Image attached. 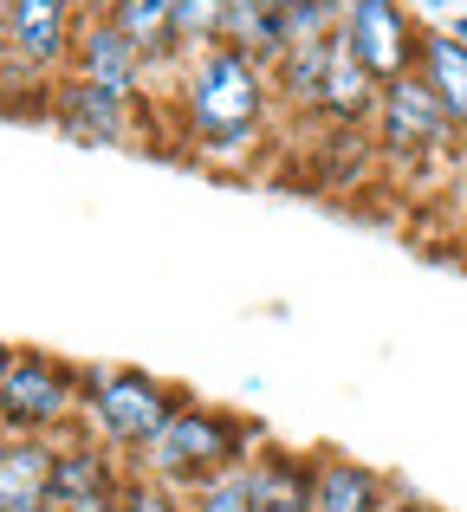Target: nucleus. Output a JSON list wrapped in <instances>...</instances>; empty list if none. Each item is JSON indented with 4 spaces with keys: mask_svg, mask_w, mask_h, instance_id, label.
<instances>
[{
    "mask_svg": "<svg viewBox=\"0 0 467 512\" xmlns=\"http://www.w3.org/2000/svg\"><path fill=\"white\" fill-rule=\"evenodd\" d=\"M383 85L370 78V65L357 59V46L344 39V26L331 33V59H325V91H318V111L338 117V124H357L364 111H377Z\"/></svg>",
    "mask_w": 467,
    "mask_h": 512,
    "instance_id": "obj_11",
    "label": "nucleus"
},
{
    "mask_svg": "<svg viewBox=\"0 0 467 512\" xmlns=\"http://www.w3.org/2000/svg\"><path fill=\"white\" fill-rule=\"evenodd\" d=\"M377 124H383V150H396V156H422V150H435V143L455 130V124H448V111H442V98L429 91V78H422V72H403V78L383 85Z\"/></svg>",
    "mask_w": 467,
    "mask_h": 512,
    "instance_id": "obj_6",
    "label": "nucleus"
},
{
    "mask_svg": "<svg viewBox=\"0 0 467 512\" xmlns=\"http://www.w3.org/2000/svg\"><path fill=\"white\" fill-rule=\"evenodd\" d=\"M0 13H7V0H0Z\"/></svg>",
    "mask_w": 467,
    "mask_h": 512,
    "instance_id": "obj_25",
    "label": "nucleus"
},
{
    "mask_svg": "<svg viewBox=\"0 0 467 512\" xmlns=\"http://www.w3.org/2000/svg\"><path fill=\"white\" fill-rule=\"evenodd\" d=\"M344 39L357 46V59L370 65L377 85L422 65V39L409 33V13L396 0H344Z\"/></svg>",
    "mask_w": 467,
    "mask_h": 512,
    "instance_id": "obj_5",
    "label": "nucleus"
},
{
    "mask_svg": "<svg viewBox=\"0 0 467 512\" xmlns=\"http://www.w3.org/2000/svg\"><path fill=\"white\" fill-rule=\"evenodd\" d=\"M422 78H429V91L442 98V111H448V124L467 130V46L455 33H429L422 39V65H416Z\"/></svg>",
    "mask_w": 467,
    "mask_h": 512,
    "instance_id": "obj_16",
    "label": "nucleus"
},
{
    "mask_svg": "<svg viewBox=\"0 0 467 512\" xmlns=\"http://www.w3.org/2000/svg\"><path fill=\"white\" fill-rule=\"evenodd\" d=\"M78 409V383L65 363H52L46 350H13L7 383H0V422L13 435H46L52 422Z\"/></svg>",
    "mask_w": 467,
    "mask_h": 512,
    "instance_id": "obj_4",
    "label": "nucleus"
},
{
    "mask_svg": "<svg viewBox=\"0 0 467 512\" xmlns=\"http://www.w3.org/2000/svg\"><path fill=\"white\" fill-rule=\"evenodd\" d=\"M78 46L72 33V0H7V52L33 72L59 65Z\"/></svg>",
    "mask_w": 467,
    "mask_h": 512,
    "instance_id": "obj_7",
    "label": "nucleus"
},
{
    "mask_svg": "<svg viewBox=\"0 0 467 512\" xmlns=\"http://www.w3.org/2000/svg\"><path fill=\"white\" fill-rule=\"evenodd\" d=\"M189 512H253V500H247V480H240V467L234 474H221L215 487H202L189 500Z\"/></svg>",
    "mask_w": 467,
    "mask_h": 512,
    "instance_id": "obj_20",
    "label": "nucleus"
},
{
    "mask_svg": "<svg viewBox=\"0 0 467 512\" xmlns=\"http://www.w3.org/2000/svg\"><path fill=\"white\" fill-rule=\"evenodd\" d=\"M124 111H130V104H117V98H104V91L78 85V78L59 91V104H52V117H59V130L72 143H117V137H124Z\"/></svg>",
    "mask_w": 467,
    "mask_h": 512,
    "instance_id": "obj_14",
    "label": "nucleus"
},
{
    "mask_svg": "<svg viewBox=\"0 0 467 512\" xmlns=\"http://www.w3.org/2000/svg\"><path fill=\"white\" fill-rule=\"evenodd\" d=\"M104 7H111L104 20L143 52V65H150V59H176V46H182L176 0H104Z\"/></svg>",
    "mask_w": 467,
    "mask_h": 512,
    "instance_id": "obj_12",
    "label": "nucleus"
},
{
    "mask_svg": "<svg viewBox=\"0 0 467 512\" xmlns=\"http://www.w3.org/2000/svg\"><path fill=\"white\" fill-rule=\"evenodd\" d=\"M448 33H455V39H461V46H467V13H461V20H455V26H448Z\"/></svg>",
    "mask_w": 467,
    "mask_h": 512,
    "instance_id": "obj_22",
    "label": "nucleus"
},
{
    "mask_svg": "<svg viewBox=\"0 0 467 512\" xmlns=\"http://www.w3.org/2000/svg\"><path fill=\"white\" fill-rule=\"evenodd\" d=\"M189 137L202 150H247V137L260 130L266 111V72L253 52L240 46H215L195 59L189 72Z\"/></svg>",
    "mask_w": 467,
    "mask_h": 512,
    "instance_id": "obj_1",
    "label": "nucleus"
},
{
    "mask_svg": "<svg viewBox=\"0 0 467 512\" xmlns=\"http://www.w3.org/2000/svg\"><path fill=\"white\" fill-rule=\"evenodd\" d=\"M72 52H78V85L104 91V98H117V104L137 98V85H143V52L130 46L111 20H91L85 33H78Z\"/></svg>",
    "mask_w": 467,
    "mask_h": 512,
    "instance_id": "obj_8",
    "label": "nucleus"
},
{
    "mask_svg": "<svg viewBox=\"0 0 467 512\" xmlns=\"http://www.w3.org/2000/svg\"><path fill=\"white\" fill-rule=\"evenodd\" d=\"M253 512H312V487H318V461H292V454H253L240 467Z\"/></svg>",
    "mask_w": 467,
    "mask_h": 512,
    "instance_id": "obj_10",
    "label": "nucleus"
},
{
    "mask_svg": "<svg viewBox=\"0 0 467 512\" xmlns=\"http://www.w3.org/2000/svg\"><path fill=\"white\" fill-rule=\"evenodd\" d=\"M7 363H13V350H7V344H0V383H7Z\"/></svg>",
    "mask_w": 467,
    "mask_h": 512,
    "instance_id": "obj_23",
    "label": "nucleus"
},
{
    "mask_svg": "<svg viewBox=\"0 0 467 512\" xmlns=\"http://www.w3.org/2000/svg\"><path fill=\"white\" fill-rule=\"evenodd\" d=\"M221 13H228V0H176L182 39H221Z\"/></svg>",
    "mask_w": 467,
    "mask_h": 512,
    "instance_id": "obj_21",
    "label": "nucleus"
},
{
    "mask_svg": "<svg viewBox=\"0 0 467 512\" xmlns=\"http://www.w3.org/2000/svg\"><path fill=\"white\" fill-rule=\"evenodd\" d=\"M137 461H143L150 480H163V487H176V493L195 500V493L215 487L221 474H234V467L253 461L247 454V422H228V415L202 409V402H182V409L169 415V428L137 454Z\"/></svg>",
    "mask_w": 467,
    "mask_h": 512,
    "instance_id": "obj_2",
    "label": "nucleus"
},
{
    "mask_svg": "<svg viewBox=\"0 0 467 512\" xmlns=\"http://www.w3.org/2000/svg\"><path fill=\"white\" fill-rule=\"evenodd\" d=\"M85 409H91V422L104 428V441L143 454L169 428V415L182 409V396L169 383H156V376H143V370H91L85 376Z\"/></svg>",
    "mask_w": 467,
    "mask_h": 512,
    "instance_id": "obj_3",
    "label": "nucleus"
},
{
    "mask_svg": "<svg viewBox=\"0 0 467 512\" xmlns=\"http://www.w3.org/2000/svg\"><path fill=\"white\" fill-rule=\"evenodd\" d=\"M52 461H59V448L46 435H0V512H59Z\"/></svg>",
    "mask_w": 467,
    "mask_h": 512,
    "instance_id": "obj_9",
    "label": "nucleus"
},
{
    "mask_svg": "<svg viewBox=\"0 0 467 512\" xmlns=\"http://www.w3.org/2000/svg\"><path fill=\"white\" fill-rule=\"evenodd\" d=\"M286 7L292 0H228L221 39L240 46V52H253V59H273V52L286 46Z\"/></svg>",
    "mask_w": 467,
    "mask_h": 512,
    "instance_id": "obj_17",
    "label": "nucleus"
},
{
    "mask_svg": "<svg viewBox=\"0 0 467 512\" xmlns=\"http://www.w3.org/2000/svg\"><path fill=\"white\" fill-rule=\"evenodd\" d=\"M325 59H331V33L325 39H292V46L273 52L279 65V91L305 111H318V91H325Z\"/></svg>",
    "mask_w": 467,
    "mask_h": 512,
    "instance_id": "obj_18",
    "label": "nucleus"
},
{
    "mask_svg": "<svg viewBox=\"0 0 467 512\" xmlns=\"http://www.w3.org/2000/svg\"><path fill=\"white\" fill-rule=\"evenodd\" d=\"M429 7H442V0H429Z\"/></svg>",
    "mask_w": 467,
    "mask_h": 512,
    "instance_id": "obj_24",
    "label": "nucleus"
},
{
    "mask_svg": "<svg viewBox=\"0 0 467 512\" xmlns=\"http://www.w3.org/2000/svg\"><path fill=\"white\" fill-rule=\"evenodd\" d=\"M117 506H124V512H189L176 487H163V480H150V474H143V480H124Z\"/></svg>",
    "mask_w": 467,
    "mask_h": 512,
    "instance_id": "obj_19",
    "label": "nucleus"
},
{
    "mask_svg": "<svg viewBox=\"0 0 467 512\" xmlns=\"http://www.w3.org/2000/svg\"><path fill=\"white\" fill-rule=\"evenodd\" d=\"M312 512H390V493L370 467L357 461H318V487H312Z\"/></svg>",
    "mask_w": 467,
    "mask_h": 512,
    "instance_id": "obj_15",
    "label": "nucleus"
},
{
    "mask_svg": "<svg viewBox=\"0 0 467 512\" xmlns=\"http://www.w3.org/2000/svg\"><path fill=\"white\" fill-rule=\"evenodd\" d=\"M104 493H124L111 454H98L91 441H65L59 461H52V506H78V500H104Z\"/></svg>",
    "mask_w": 467,
    "mask_h": 512,
    "instance_id": "obj_13",
    "label": "nucleus"
}]
</instances>
